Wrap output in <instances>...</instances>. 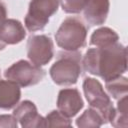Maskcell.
Returning <instances> with one entry per match:
<instances>
[{
	"label": "cell",
	"mask_w": 128,
	"mask_h": 128,
	"mask_svg": "<svg viewBox=\"0 0 128 128\" xmlns=\"http://www.w3.org/2000/svg\"><path fill=\"white\" fill-rule=\"evenodd\" d=\"M27 56L31 63L42 66L53 57V42L46 35H34L27 42Z\"/></svg>",
	"instance_id": "cell-7"
},
{
	"label": "cell",
	"mask_w": 128,
	"mask_h": 128,
	"mask_svg": "<svg viewBox=\"0 0 128 128\" xmlns=\"http://www.w3.org/2000/svg\"><path fill=\"white\" fill-rule=\"evenodd\" d=\"M46 120V126L49 127H69L71 125V122L68 117H66L64 114H62L59 110L51 111L45 118Z\"/></svg>",
	"instance_id": "cell-17"
},
{
	"label": "cell",
	"mask_w": 128,
	"mask_h": 128,
	"mask_svg": "<svg viewBox=\"0 0 128 128\" xmlns=\"http://www.w3.org/2000/svg\"><path fill=\"white\" fill-rule=\"evenodd\" d=\"M23 25L15 19L5 20L0 25V40L5 44H16L25 38Z\"/></svg>",
	"instance_id": "cell-11"
},
{
	"label": "cell",
	"mask_w": 128,
	"mask_h": 128,
	"mask_svg": "<svg viewBox=\"0 0 128 128\" xmlns=\"http://www.w3.org/2000/svg\"><path fill=\"white\" fill-rule=\"evenodd\" d=\"M57 107L66 117L75 116L83 107V100L79 91L75 88L61 90L58 94Z\"/></svg>",
	"instance_id": "cell-9"
},
{
	"label": "cell",
	"mask_w": 128,
	"mask_h": 128,
	"mask_svg": "<svg viewBox=\"0 0 128 128\" xmlns=\"http://www.w3.org/2000/svg\"><path fill=\"white\" fill-rule=\"evenodd\" d=\"M82 71L81 54L76 51L59 53L56 62L50 68V76L58 85L75 84Z\"/></svg>",
	"instance_id": "cell-2"
},
{
	"label": "cell",
	"mask_w": 128,
	"mask_h": 128,
	"mask_svg": "<svg viewBox=\"0 0 128 128\" xmlns=\"http://www.w3.org/2000/svg\"><path fill=\"white\" fill-rule=\"evenodd\" d=\"M6 15H7L6 7H5V5L0 1V25L6 20Z\"/></svg>",
	"instance_id": "cell-20"
},
{
	"label": "cell",
	"mask_w": 128,
	"mask_h": 128,
	"mask_svg": "<svg viewBox=\"0 0 128 128\" xmlns=\"http://www.w3.org/2000/svg\"><path fill=\"white\" fill-rule=\"evenodd\" d=\"M21 96L19 86L10 81L0 79V108L10 109L14 107Z\"/></svg>",
	"instance_id": "cell-12"
},
{
	"label": "cell",
	"mask_w": 128,
	"mask_h": 128,
	"mask_svg": "<svg viewBox=\"0 0 128 128\" xmlns=\"http://www.w3.org/2000/svg\"><path fill=\"white\" fill-rule=\"evenodd\" d=\"M82 65L85 71L106 82L118 78L127 69L126 47L116 42L106 47L90 48L82 59Z\"/></svg>",
	"instance_id": "cell-1"
},
{
	"label": "cell",
	"mask_w": 128,
	"mask_h": 128,
	"mask_svg": "<svg viewBox=\"0 0 128 128\" xmlns=\"http://www.w3.org/2000/svg\"><path fill=\"white\" fill-rule=\"evenodd\" d=\"M105 121L101 114L94 108L90 107L77 119L76 125L78 127H99L104 124Z\"/></svg>",
	"instance_id": "cell-14"
},
{
	"label": "cell",
	"mask_w": 128,
	"mask_h": 128,
	"mask_svg": "<svg viewBox=\"0 0 128 128\" xmlns=\"http://www.w3.org/2000/svg\"><path fill=\"white\" fill-rule=\"evenodd\" d=\"M117 41V33L108 27H102L95 30L90 37V44L95 47H106L116 43Z\"/></svg>",
	"instance_id": "cell-13"
},
{
	"label": "cell",
	"mask_w": 128,
	"mask_h": 128,
	"mask_svg": "<svg viewBox=\"0 0 128 128\" xmlns=\"http://www.w3.org/2000/svg\"><path fill=\"white\" fill-rule=\"evenodd\" d=\"M83 91L90 107L96 109L101 114L105 123L110 121L114 115L115 108L101 83L94 78H85Z\"/></svg>",
	"instance_id": "cell-4"
},
{
	"label": "cell",
	"mask_w": 128,
	"mask_h": 128,
	"mask_svg": "<svg viewBox=\"0 0 128 128\" xmlns=\"http://www.w3.org/2000/svg\"><path fill=\"white\" fill-rule=\"evenodd\" d=\"M87 27L77 17L66 18L55 34V40L59 47L65 51H77L86 44Z\"/></svg>",
	"instance_id": "cell-3"
},
{
	"label": "cell",
	"mask_w": 128,
	"mask_h": 128,
	"mask_svg": "<svg viewBox=\"0 0 128 128\" xmlns=\"http://www.w3.org/2000/svg\"><path fill=\"white\" fill-rule=\"evenodd\" d=\"M106 89L108 93L115 99H119L127 95V90H128L127 78L120 76L118 78L106 82Z\"/></svg>",
	"instance_id": "cell-16"
},
{
	"label": "cell",
	"mask_w": 128,
	"mask_h": 128,
	"mask_svg": "<svg viewBox=\"0 0 128 128\" xmlns=\"http://www.w3.org/2000/svg\"><path fill=\"white\" fill-rule=\"evenodd\" d=\"M17 125L14 115H0V127H17Z\"/></svg>",
	"instance_id": "cell-19"
},
{
	"label": "cell",
	"mask_w": 128,
	"mask_h": 128,
	"mask_svg": "<svg viewBox=\"0 0 128 128\" xmlns=\"http://www.w3.org/2000/svg\"><path fill=\"white\" fill-rule=\"evenodd\" d=\"M128 107H127V95L118 99L117 108L114 111V115L110 120L114 127H127L128 125Z\"/></svg>",
	"instance_id": "cell-15"
},
{
	"label": "cell",
	"mask_w": 128,
	"mask_h": 128,
	"mask_svg": "<svg viewBox=\"0 0 128 128\" xmlns=\"http://www.w3.org/2000/svg\"><path fill=\"white\" fill-rule=\"evenodd\" d=\"M14 117L22 127H46V120L37 113V108L31 101L21 102L13 112Z\"/></svg>",
	"instance_id": "cell-8"
},
{
	"label": "cell",
	"mask_w": 128,
	"mask_h": 128,
	"mask_svg": "<svg viewBox=\"0 0 128 128\" xmlns=\"http://www.w3.org/2000/svg\"><path fill=\"white\" fill-rule=\"evenodd\" d=\"M58 1L64 12L76 14L83 11L88 0H58Z\"/></svg>",
	"instance_id": "cell-18"
},
{
	"label": "cell",
	"mask_w": 128,
	"mask_h": 128,
	"mask_svg": "<svg viewBox=\"0 0 128 128\" xmlns=\"http://www.w3.org/2000/svg\"><path fill=\"white\" fill-rule=\"evenodd\" d=\"M58 6V0H32L25 17L26 28L31 32L43 29L50 16L57 11Z\"/></svg>",
	"instance_id": "cell-6"
},
{
	"label": "cell",
	"mask_w": 128,
	"mask_h": 128,
	"mask_svg": "<svg viewBox=\"0 0 128 128\" xmlns=\"http://www.w3.org/2000/svg\"><path fill=\"white\" fill-rule=\"evenodd\" d=\"M4 75L19 87H28L41 82L45 77V71L40 66L20 60L6 69Z\"/></svg>",
	"instance_id": "cell-5"
},
{
	"label": "cell",
	"mask_w": 128,
	"mask_h": 128,
	"mask_svg": "<svg viewBox=\"0 0 128 128\" xmlns=\"http://www.w3.org/2000/svg\"><path fill=\"white\" fill-rule=\"evenodd\" d=\"M5 45H6V44H5L4 42H2V41L0 40V50H2V49H3L4 47H5Z\"/></svg>",
	"instance_id": "cell-21"
},
{
	"label": "cell",
	"mask_w": 128,
	"mask_h": 128,
	"mask_svg": "<svg viewBox=\"0 0 128 128\" xmlns=\"http://www.w3.org/2000/svg\"><path fill=\"white\" fill-rule=\"evenodd\" d=\"M109 12V0H88L83 15L90 25H101L105 22Z\"/></svg>",
	"instance_id": "cell-10"
}]
</instances>
